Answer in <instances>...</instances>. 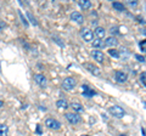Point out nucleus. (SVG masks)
<instances>
[{"instance_id":"1","label":"nucleus","mask_w":146,"mask_h":136,"mask_svg":"<svg viewBox=\"0 0 146 136\" xmlns=\"http://www.w3.org/2000/svg\"><path fill=\"white\" fill-rule=\"evenodd\" d=\"M76 85H77V79L73 78V77H67L62 81V89L65 91H71V90L76 88Z\"/></svg>"},{"instance_id":"2","label":"nucleus","mask_w":146,"mask_h":136,"mask_svg":"<svg viewBox=\"0 0 146 136\" xmlns=\"http://www.w3.org/2000/svg\"><path fill=\"white\" fill-rule=\"evenodd\" d=\"M65 118L68 123L72 124V125H77L82 121V117L78 114V113H74V112H67L65 114Z\"/></svg>"},{"instance_id":"3","label":"nucleus","mask_w":146,"mask_h":136,"mask_svg":"<svg viewBox=\"0 0 146 136\" xmlns=\"http://www.w3.org/2000/svg\"><path fill=\"white\" fill-rule=\"evenodd\" d=\"M80 35L85 43H93L94 42V33L90 28H88V27H83V28L80 29Z\"/></svg>"},{"instance_id":"4","label":"nucleus","mask_w":146,"mask_h":136,"mask_svg":"<svg viewBox=\"0 0 146 136\" xmlns=\"http://www.w3.org/2000/svg\"><path fill=\"white\" fill-rule=\"evenodd\" d=\"M45 126L49 128L50 130H60L61 129V123L57 119H55V118L48 117L46 119H45Z\"/></svg>"},{"instance_id":"5","label":"nucleus","mask_w":146,"mask_h":136,"mask_svg":"<svg viewBox=\"0 0 146 136\" xmlns=\"http://www.w3.org/2000/svg\"><path fill=\"white\" fill-rule=\"evenodd\" d=\"M108 112L110 114H112L115 118H118V119H121V118L125 116V111L121 106H111L108 108Z\"/></svg>"},{"instance_id":"6","label":"nucleus","mask_w":146,"mask_h":136,"mask_svg":"<svg viewBox=\"0 0 146 136\" xmlns=\"http://www.w3.org/2000/svg\"><path fill=\"white\" fill-rule=\"evenodd\" d=\"M33 79H34V81L39 85L40 88H46L48 80H46V78H45V75H44V74H42V73H36V74H34Z\"/></svg>"},{"instance_id":"7","label":"nucleus","mask_w":146,"mask_h":136,"mask_svg":"<svg viewBox=\"0 0 146 136\" xmlns=\"http://www.w3.org/2000/svg\"><path fill=\"white\" fill-rule=\"evenodd\" d=\"M84 67L88 69L89 73H91L93 75H96V77L101 75V69H100L98 66L93 65V63H84Z\"/></svg>"},{"instance_id":"8","label":"nucleus","mask_w":146,"mask_h":136,"mask_svg":"<svg viewBox=\"0 0 146 136\" xmlns=\"http://www.w3.org/2000/svg\"><path fill=\"white\" fill-rule=\"evenodd\" d=\"M115 79H116L117 83L123 84V83H125V81L128 80V74L125 73V72H123V71H117L115 73Z\"/></svg>"},{"instance_id":"9","label":"nucleus","mask_w":146,"mask_h":136,"mask_svg":"<svg viewBox=\"0 0 146 136\" xmlns=\"http://www.w3.org/2000/svg\"><path fill=\"white\" fill-rule=\"evenodd\" d=\"M71 20H72V21H74L76 23H78V24H83L84 17H83V15H82L80 12H78V11H73V12L71 13Z\"/></svg>"},{"instance_id":"10","label":"nucleus","mask_w":146,"mask_h":136,"mask_svg":"<svg viewBox=\"0 0 146 136\" xmlns=\"http://www.w3.org/2000/svg\"><path fill=\"white\" fill-rule=\"evenodd\" d=\"M91 56L96 62L99 63H102L105 61V55L102 51H100V50H94V51H91Z\"/></svg>"},{"instance_id":"11","label":"nucleus","mask_w":146,"mask_h":136,"mask_svg":"<svg viewBox=\"0 0 146 136\" xmlns=\"http://www.w3.org/2000/svg\"><path fill=\"white\" fill-rule=\"evenodd\" d=\"M82 89H83V92L82 94H83L84 97H93L96 95V92H95L93 89H90L88 85H82Z\"/></svg>"},{"instance_id":"12","label":"nucleus","mask_w":146,"mask_h":136,"mask_svg":"<svg viewBox=\"0 0 146 136\" xmlns=\"http://www.w3.org/2000/svg\"><path fill=\"white\" fill-rule=\"evenodd\" d=\"M94 35L96 37V39H104L105 37H106V30H105V28H102V27H96L94 30Z\"/></svg>"},{"instance_id":"13","label":"nucleus","mask_w":146,"mask_h":136,"mask_svg":"<svg viewBox=\"0 0 146 136\" xmlns=\"http://www.w3.org/2000/svg\"><path fill=\"white\" fill-rule=\"evenodd\" d=\"M105 44H106V46L113 49L115 46L118 45V40H117L116 37H108V38L105 39Z\"/></svg>"},{"instance_id":"14","label":"nucleus","mask_w":146,"mask_h":136,"mask_svg":"<svg viewBox=\"0 0 146 136\" xmlns=\"http://www.w3.org/2000/svg\"><path fill=\"white\" fill-rule=\"evenodd\" d=\"M70 106H71V108L73 110V112H74V113H78V114H79V113L84 112V107L79 102H72Z\"/></svg>"},{"instance_id":"15","label":"nucleus","mask_w":146,"mask_h":136,"mask_svg":"<svg viewBox=\"0 0 146 136\" xmlns=\"http://www.w3.org/2000/svg\"><path fill=\"white\" fill-rule=\"evenodd\" d=\"M56 107L60 108V110H67V108L70 107V105H68V102L65 98H58L56 101Z\"/></svg>"},{"instance_id":"16","label":"nucleus","mask_w":146,"mask_h":136,"mask_svg":"<svg viewBox=\"0 0 146 136\" xmlns=\"http://www.w3.org/2000/svg\"><path fill=\"white\" fill-rule=\"evenodd\" d=\"M93 48L95 49H104L106 48V44H105V40H101V39H94V42L91 43Z\"/></svg>"},{"instance_id":"17","label":"nucleus","mask_w":146,"mask_h":136,"mask_svg":"<svg viewBox=\"0 0 146 136\" xmlns=\"http://www.w3.org/2000/svg\"><path fill=\"white\" fill-rule=\"evenodd\" d=\"M78 5L80 9H83V10H89L93 4H91V1H89V0H80V1H78Z\"/></svg>"},{"instance_id":"18","label":"nucleus","mask_w":146,"mask_h":136,"mask_svg":"<svg viewBox=\"0 0 146 136\" xmlns=\"http://www.w3.org/2000/svg\"><path fill=\"white\" fill-rule=\"evenodd\" d=\"M112 7H113V9H116V10H117V11H119V12L125 11V6L123 5L122 3H118V1H113V3H112Z\"/></svg>"},{"instance_id":"19","label":"nucleus","mask_w":146,"mask_h":136,"mask_svg":"<svg viewBox=\"0 0 146 136\" xmlns=\"http://www.w3.org/2000/svg\"><path fill=\"white\" fill-rule=\"evenodd\" d=\"M7 133H9L7 125H5V124L0 125V136H7Z\"/></svg>"},{"instance_id":"20","label":"nucleus","mask_w":146,"mask_h":136,"mask_svg":"<svg viewBox=\"0 0 146 136\" xmlns=\"http://www.w3.org/2000/svg\"><path fill=\"white\" fill-rule=\"evenodd\" d=\"M27 17H28V20L31 21V23L33 24V26H38V22H36V18L35 17L32 15V12H29V11H27Z\"/></svg>"},{"instance_id":"21","label":"nucleus","mask_w":146,"mask_h":136,"mask_svg":"<svg viewBox=\"0 0 146 136\" xmlns=\"http://www.w3.org/2000/svg\"><path fill=\"white\" fill-rule=\"evenodd\" d=\"M108 53H110V55H111L112 57H115V58H119V57H121L119 51H118V50H116V49H111V50H108Z\"/></svg>"},{"instance_id":"22","label":"nucleus","mask_w":146,"mask_h":136,"mask_svg":"<svg viewBox=\"0 0 146 136\" xmlns=\"http://www.w3.org/2000/svg\"><path fill=\"white\" fill-rule=\"evenodd\" d=\"M18 16H20V18H21L22 23H23V26H25V27H28V26H29V23H28V20H27L26 17L23 16V13H22L21 11H18Z\"/></svg>"},{"instance_id":"23","label":"nucleus","mask_w":146,"mask_h":136,"mask_svg":"<svg viewBox=\"0 0 146 136\" xmlns=\"http://www.w3.org/2000/svg\"><path fill=\"white\" fill-rule=\"evenodd\" d=\"M110 33H111V37H113V35H118L119 34V32H118V27L117 26H113L110 28Z\"/></svg>"},{"instance_id":"24","label":"nucleus","mask_w":146,"mask_h":136,"mask_svg":"<svg viewBox=\"0 0 146 136\" xmlns=\"http://www.w3.org/2000/svg\"><path fill=\"white\" fill-rule=\"evenodd\" d=\"M140 81H141V84L146 86V71L143 72V73L140 74Z\"/></svg>"},{"instance_id":"25","label":"nucleus","mask_w":146,"mask_h":136,"mask_svg":"<svg viewBox=\"0 0 146 136\" xmlns=\"http://www.w3.org/2000/svg\"><path fill=\"white\" fill-rule=\"evenodd\" d=\"M139 46L141 49V51L143 52H146V40H143V42L139 43Z\"/></svg>"},{"instance_id":"26","label":"nucleus","mask_w":146,"mask_h":136,"mask_svg":"<svg viewBox=\"0 0 146 136\" xmlns=\"http://www.w3.org/2000/svg\"><path fill=\"white\" fill-rule=\"evenodd\" d=\"M52 40H54V42L56 43V44H58V45H60L61 48H65V44H63L62 42H60V40H61L60 38H57V37H52Z\"/></svg>"},{"instance_id":"27","label":"nucleus","mask_w":146,"mask_h":136,"mask_svg":"<svg viewBox=\"0 0 146 136\" xmlns=\"http://www.w3.org/2000/svg\"><path fill=\"white\" fill-rule=\"evenodd\" d=\"M135 58H136V60H138L139 62H145V61H146L144 56H141V55H138V53H136V55H135Z\"/></svg>"},{"instance_id":"28","label":"nucleus","mask_w":146,"mask_h":136,"mask_svg":"<svg viewBox=\"0 0 146 136\" xmlns=\"http://www.w3.org/2000/svg\"><path fill=\"white\" fill-rule=\"evenodd\" d=\"M5 28H6V23H5L4 21H0V32L4 30Z\"/></svg>"},{"instance_id":"29","label":"nucleus","mask_w":146,"mask_h":136,"mask_svg":"<svg viewBox=\"0 0 146 136\" xmlns=\"http://www.w3.org/2000/svg\"><path fill=\"white\" fill-rule=\"evenodd\" d=\"M35 133H36V134H38V135H42V134H43V130H42V128H40V125H36Z\"/></svg>"},{"instance_id":"30","label":"nucleus","mask_w":146,"mask_h":136,"mask_svg":"<svg viewBox=\"0 0 146 136\" xmlns=\"http://www.w3.org/2000/svg\"><path fill=\"white\" fill-rule=\"evenodd\" d=\"M127 4L129 6H136L138 5V1H127Z\"/></svg>"},{"instance_id":"31","label":"nucleus","mask_w":146,"mask_h":136,"mask_svg":"<svg viewBox=\"0 0 146 136\" xmlns=\"http://www.w3.org/2000/svg\"><path fill=\"white\" fill-rule=\"evenodd\" d=\"M39 108H40V111H44V112L46 111V107H43V106H40Z\"/></svg>"},{"instance_id":"32","label":"nucleus","mask_w":146,"mask_h":136,"mask_svg":"<svg viewBox=\"0 0 146 136\" xmlns=\"http://www.w3.org/2000/svg\"><path fill=\"white\" fill-rule=\"evenodd\" d=\"M141 33H143L144 35H146V28H143V29H141Z\"/></svg>"},{"instance_id":"33","label":"nucleus","mask_w":146,"mask_h":136,"mask_svg":"<svg viewBox=\"0 0 146 136\" xmlns=\"http://www.w3.org/2000/svg\"><path fill=\"white\" fill-rule=\"evenodd\" d=\"M4 106V102L3 101H0V107H3Z\"/></svg>"},{"instance_id":"34","label":"nucleus","mask_w":146,"mask_h":136,"mask_svg":"<svg viewBox=\"0 0 146 136\" xmlns=\"http://www.w3.org/2000/svg\"><path fill=\"white\" fill-rule=\"evenodd\" d=\"M143 105H144V107H146V101H144V102H143Z\"/></svg>"},{"instance_id":"35","label":"nucleus","mask_w":146,"mask_h":136,"mask_svg":"<svg viewBox=\"0 0 146 136\" xmlns=\"http://www.w3.org/2000/svg\"><path fill=\"white\" fill-rule=\"evenodd\" d=\"M121 136H127V135H124V134H122V135H121Z\"/></svg>"},{"instance_id":"36","label":"nucleus","mask_w":146,"mask_h":136,"mask_svg":"<svg viewBox=\"0 0 146 136\" xmlns=\"http://www.w3.org/2000/svg\"><path fill=\"white\" fill-rule=\"evenodd\" d=\"M82 136H89V135H82Z\"/></svg>"},{"instance_id":"37","label":"nucleus","mask_w":146,"mask_h":136,"mask_svg":"<svg viewBox=\"0 0 146 136\" xmlns=\"http://www.w3.org/2000/svg\"><path fill=\"white\" fill-rule=\"evenodd\" d=\"M0 71H1V69H0Z\"/></svg>"}]
</instances>
